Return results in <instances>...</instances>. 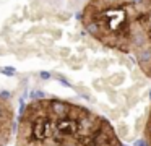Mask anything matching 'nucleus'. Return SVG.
<instances>
[{
  "label": "nucleus",
  "mask_w": 151,
  "mask_h": 146,
  "mask_svg": "<svg viewBox=\"0 0 151 146\" xmlns=\"http://www.w3.org/2000/svg\"><path fill=\"white\" fill-rule=\"evenodd\" d=\"M17 115L13 101L7 96H0V146H8L15 136Z\"/></svg>",
  "instance_id": "4"
},
{
  "label": "nucleus",
  "mask_w": 151,
  "mask_h": 146,
  "mask_svg": "<svg viewBox=\"0 0 151 146\" xmlns=\"http://www.w3.org/2000/svg\"><path fill=\"white\" fill-rule=\"evenodd\" d=\"M15 146H127L104 115L59 97L33 99L21 109Z\"/></svg>",
  "instance_id": "1"
},
{
  "label": "nucleus",
  "mask_w": 151,
  "mask_h": 146,
  "mask_svg": "<svg viewBox=\"0 0 151 146\" xmlns=\"http://www.w3.org/2000/svg\"><path fill=\"white\" fill-rule=\"evenodd\" d=\"M143 138L148 141V146H151V106L148 110L146 120H145V127H143Z\"/></svg>",
  "instance_id": "5"
},
{
  "label": "nucleus",
  "mask_w": 151,
  "mask_h": 146,
  "mask_svg": "<svg viewBox=\"0 0 151 146\" xmlns=\"http://www.w3.org/2000/svg\"><path fill=\"white\" fill-rule=\"evenodd\" d=\"M128 54L133 55L141 73L151 80V6L141 13L132 26Z\"/></svg>",
  "instance_id": "3"
},
{
  "label": "nucleus",
  "mask_w": 151,
  "mask_h": 146,
  "mask_svg": "<svg viewBox=\"0 0 151 146\" xmlns=\"http://www.w3.org/2000/svg\"><path fill=\"white\" fill-rule=\"evenodd\" d=\"M133 146H148V141L141 136V138H138V140H135V143H133Z\"/></svg>",
  "instance_id": "6"
},
{
  "label": "nucleus",
  "mask_w": 151,
  "mask_h": 146,
  "mask_svg": "<svg viewBox=\"0 0 151 146\" xmlns=\"http://www.w3.org/2000/svg\"><path fill=\"white\" fill-rule=\"evenodd\" d=\"M150 6L151 0H88L80 13V21L99 44L128 54L132 26Z\"/></svg>",
  "instance_id": "2"
}]
</instances>
